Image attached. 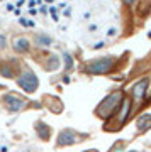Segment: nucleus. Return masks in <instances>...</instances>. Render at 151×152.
I'll return each instance as SVG.
<instances>
[{
	"label": "nucleus",
	"mask_w": 151,
	"mask_h": 152,
	"mask_svg": "<svg viewBox=\"0 0 151 152\" xmlns=\"http://www.w3.org/2000/svg\"><path fill=\"white\" fill-rule=\"evenodd\" d=\"M122 96H124V91H121V90L110 93L109 96H105L102 102L98 103V107L95 108V115L102 120L110 118V117L115 113V110L119 108V105L122 102Z\"/></svg>",
	"instance_id": "f257e3e1"
},
{
	"label": "nucleus",
	"mask_w": 151,
	"mask_h": 152,
	"mask_svg": "<svg viewBox=\"0 0 151 152\" xmlns=\"http://www.w3.org/2000/svg\"><path fill=\"white\" fill-rule=\"evenodd\" d=\"M114 66H115V58L114 56H104L98 59L88 61L83 71L90 73V75H105V73L114 69Z\"/></svg>",
	"instance_id": "f03ea898"
},
{
	"label": "nucleus",
	"mask_w": 151,
	"mask_h": 152,
	"mask_svg": "<svg viewBox=\"0 0 151 152\" xmlns=\"http://www.w3.org/2000/svg\"><path fill=\"white\" fill-rule=\"evenodd\" d=\"M17 85L24 90L26 93H34L36 90H38V76L34 75V71L31 69V68H24L22 69L21 75H17Z\"/></svg>",
	"instance_id": "7ed1b4c3"
},
{
	"label": "nucleus",
	"mask_w": 151,
	"mask_h": 152,
	"mask_svg": "<svg viewBox=\"0 0 151 152\" xmlns=\"http://www.w3.org/2000/svg\"><path fill=\"white\" fill-rule=\"evenodd\" d=\"M131 102H132V98H122V102H121V105H119V108L115 110V113L112 115V117H115L117 118V127H115V130H119L122 125H126V122L129 120V115L131 112H132V105H131Z\"/></svg>",
	"instance_id": "20e7f679"
},
{
	"label": "nucleus",
	"mask_w": 151,
	"mask_h": 152,
	"mask_svg": "<svg viewBox=\"0 0 151 152\" xmlns=\"http://www.w3.org/2000/svg\"><path fill=\"white\" fill-rule=\"evenodd\" d=\"M2 103L9 112H21L24 107H26V100L21 98V95H16V93H9L2 98Z\"/></svg>",
	"instance_id": "39448f33"
},
{
	"label": "nucleus",
	"mask_w": 151,
	"mask_h": 152,
	"mask_svg": "<svg viewBox=\"0 0 151 152\" xmlns=\"http://www.w3.org/2000/svg\"><path fill=\"white\" fill-rule=\"evenodd\" d=\"M148 86H150V80H148V78L139 80V81L132 86V90H131L132 100H134V102H141V100H144L146 91H148Z\"/></svg>",
	"instance_id": "423d86ee"
},
{
	"label": "nucleus",
	"mask_w": 151,
	"mask_h": 152,
	"mask_svg": "<svg viewBox=\"0 0 151 152\" xmlns=\"http://www.w3.org/2000/svg\"><path fill=\"white\" fill-rule=\"evenodd\" d=\"M76 135L75 130H70V129H65V130L59 132L58 140H56V147H66V145H73L78 142V139H73Z\"/></svg>",
	"instance_id": "0eeeda50"
},
{
	"label": "nucleus",
	"mask_w": 151,
	"mask_h": 152,
	"mask_svg": "<svg viewBox=\"0 0 151 152\" xmlns=\"http://www.w3.org/2000/svg\"><path fill=\"white\" fill-rule=\"evenodd\" d=\"M12 48L16 51L17 54H27L29 53V49H31V41L27 37H14L12 41Z\"/></svg>",
	"instance_id": "6e6552de"
},
{
	"label": "nucleus",
	"mask_w": 151,
	"mask_h": 152,
	"mask_svg": "<svg viewBox=\"0 0 151 152\" xmlns=\"http://www.w3.org/2000/svg\"><path fill=\"white\" fill-rule=\"evenodd\" d=\"M136 129H138V134H144L146 130L151 129V115L146 113V115H141L138 122H136Z\"/></svg>",
	"instance_id": "1a4fd4ad"
},
{
	"label": "nucleus",
	"mask_w": 151,
	"mask_h": 152,
	"mask_svg": "<svg viewBox=\"0 0 151 152\" xmlns=\"http://www.w3.org/2000/svg\"><path fill=\"white\" fill-rule=\"evenodd\" d=\"M36 132H38V135L41 140H49V137H51V129H49L46 124H43V122H38L36 124Z\"/></svg>",
	"instance_id": "9d476101"
},
{
	"label": "nucleus",
	"mask_w": 151,
	"mask_h": 152,
	"mask_svg": "<svg viewBox=\"0 0 151 152\" xmlns=\"http://www.w3.org/2000/svg\"><path fill=\"white\" fill-rule=\"evenodd\" d=\"M0 75L4 78H16L17 76V71H16V66L12 63H2L0 66Z\"/></svg>",
	"instance_id": "9b49d317"
},
{
	"label": "nucleus",
	"mask_w": 151,
	"mask_h": 152,
	"mask_svg": "<svg viewBox=\"0 0 151 152\" xmlns=\"http://www.w3.org/2000/svg\"><path fill=\"white\" fill-rule=\"evenodd\" d=\"M59 68V58L56 54H49L48 61H44V69L46 71H56Z\"/></svg>",
	"instance_id": "f8f14e48"
},
{
	"label": "nucleus",
	"mask_w": 151,
	"mask_h": 152,
	"mask_svg": "<svg viewBox=\"0 0 151 152\" xmlns=\"http://www.w3.org/2000/svg\"><path fill=\"white\" fill-rule=\"evenodd\" d=\"M138 12L141 14V17H148V14L151 12V0H139L138 2Z\"/></svg>",
	"instance_id": "ddd939ff"
},
{
	"label": "nucleus",
	"mask_w": 151,
	"mask_h": 152,
	"mask_svg": "<svg viewBox=\"0 0 151 152\" xmlns=\"http://www.w3.org/2000/svg\"><path fill=\"white\" fill-rule=\"evenodd\" d=\"M34 41H36V44H38L39 48H48V46L53 44V39L49 37L48 34H38L34 37Z\"/></svg>",
	"instance_id": "4468645a"
},
{
	"label": "nucleus",
	"mask_w": 151,
	"mask_h": 152,
	"mask_svg": "<svg viewBox=\"0 0 151 152\" xmlns=\"http://www.w3.org/2000/svg\"><path fill=\"white\" fill-rule=\"evenodd\" d=\"M65 59H66V71H71V68H73V59H71V56L65 54Z\"/></svg>",
	"instance_id": "2eb2a0df"
},
{
	"label": "nucleus",
	"mask_w": 151,
	"mask_h": 152,
	"mask_svg": "<svg viewBox=\"0 0 151 152\" xmlns=\"http://www.w3.org/2000/svg\"><path fill=\"white\" fill-rule=\"evenodd\" d=\"M122 2H124V4H127V5H131V4H134L136 0H122Z\"/></svg>",
	"instance_id": "dca6fc26"
},
{
	"label": "nucleus",
	"mask_w": 151,
	"mask_h": 152,
	"mask_svg": "<svg viewBox=\"0 0 151 152\" xmlns=\"http://www.w3.org/2000/svg\"><path fill=\"white\" fill-rule=\"evenodd\" d=\"M0 44H2V46H5V37H4V36L0 37Z\"/></svg>",
	"instance_id": "f3484780"
}]
</instances>
